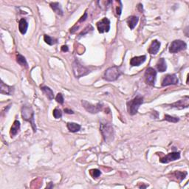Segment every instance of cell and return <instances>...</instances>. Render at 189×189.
<instances>
[{"instance_id": "1", "label": "cell", "mask_w": 189, "mask_h": 189, "mask_svg": "<svg viewBox=\"0 0 189 189\" xmlns=\"http://www.w3.org/2000/svg\"><path fill=\"white\" fill-rule=\"evenodd\" d=\"M22 116L24 120L30 122L33 132H36V126L34 122V112L30 106H23V107L22 108Z\"/></svg>"}, {"instance_id": "2", "label": "cell", "mask_w": 189, "mask_h": 189, "mask_svg": "<svg viewBox=\"0 0 189 189\" xmlns=\"http://www.w3.org/2000/svg\"><path fill=\"white\" fill-rule=\"evenodd\" d=\"M144 103V98L140 95H137L132 100L127 102V110L129 115H136L139 107Z\"/></svg>"}, {"instance_id": "3", "label": "cell", "mask_w": 189, "mask_h": 189, "mask_svg": "<svg viewBox=\"0 0 189 189\" xmlns=\"http://www.w3.org/2000/svg\"><path fill=\"white\" fill-rule=\"evenodd\" d=\"M100 132L106 142H111L114 139V130L112 125L109 123H101Z\"/></svg>"}, {"instance_id": "4", "label": "cell", "mask_w": 189, "mask_h": 189, "mask_svg": "<svg viewBox=\"0 0 189 189\" xmlns=\"http://www.w3.org/2000/svg\"><path fill=\"white\" fill-rule=\"evenodd\" d=\"M120 75L121 71L120 68L117 66H113V67L108 68L105 71L104 78L107 81H115L118 78V77H120Z\"/></svg>"}, {"instance_id": "5", "label": "cell", "mask_w": 189, "mask_h": 189, "mask_svg": "<svg viewBox=\"0 0 189 189\" xmlns=\"http://www.w3.org/2000/svg\"><path fill=\"white\" fill-rule=\"evenodd\" d=\"M73 73H74L75 76L76 78H80V77L86 76L88 73H89V69L87 67H84L77 59L75 60L74 62H73Z\"/></svg>"}, {"instance_id": "6", "label": "cell", "mask_w": 189, "mask_h": 189, "mask_svg": "<svg viewBox=\"0 0 189 189\" xmlns=\"http://www.w3.org/2000/svg\"><path fill=\"white\" fill-rule=\"evenodd\" d=\"M82 105H83L84 108L88 112L92 113V114H97L99 112L101 111L103 109V104L100 103H98L95 105L90 104V103L87 102V100H82L81 101Z\"/></svg>"}, {"instance_id": "7", "label": "cell", "mask_w": 189, "mask_h": 189, "mask_svg": "<svg viewBox=\"0 0 189 189\" xmlns=\"http://www.w3.org/2000/svg\"><path fill=\"white\" fill-rule=\"evenodd\" d=\"M187 45L185 41L182 40H175L172 41L169 47V52L171 53H177L179 51L184 50L186 49Z\"/></svg>"}, {"instance_id": "8", "label": "cell", "mask_w": 189, "mask_h": 189, "mask_svg": "<svg viewBox=\"0 0 189 189\" xmlns=\"http://www.w3.org/2000/svg\"><path fill=\"white\" fill-rule=\"evenodd\" d=\"M156 76H157V72L155 69L152 67H148L144 74L145 81H146V84L150 86L155 85Z\"/></svg>"}, {"instance_id": "9", "label": "cell", "mask_w": 189, "mask_h": 189, "mask_svg": "<svg viewBox=\"0 0 189 189\" xmlns=\"http://www.w3.org/2000/svg\"><path fill=\"white\" fill-rule=\"evenodd\" d=\"M97 27H98V32L100 33H107L109 31L110 29V22L107 18H104V19L99 21L97 23Z\"/></svg>"}, {"instance_id": "10", "label": "cell", "mask_w": 189, "mask_h": 189, "mask_svg": "<svg viewBox=\"0 0 189 189\" xmlns=\"http://www.w3.org/2000/svg\"><path fill=\"white\" fill-rule=\"evenodd\" d=\"M178 83V78L176 75L174 74H168L164 76L162 81L163 87H166L169 85H175Z\"/></svg>"}, {"instance_id": "11", "label": "cell", "mask_w": 189, "mask_h": 189, "mask_svg": "<svg viewBox=\"0 0 189 189\" xmlns=\"http://www.w3.org/2000/svg\"><path fill=\"white\" fill-rule=\"evenodd\" d=\"M179 158H180V153L179 152H171V153L168 154L167 155L160 158L159 162L162 163H168L171 162V161L177 160Z\"/></svg>"}, {"instance_id": "12", "label": "cell", "mask_w": 189, "mask_h": 189, "mask_svg": "<svg viewBox=\"0 0 189 189\" xmlns=\"http://www.w3.org/2000/svg\"><path fill=\"white\" fill-rule=\"evenodd\" d=\"M189 106V100L188 97H186V99H183V100H177V102L174 103V104H171L170 106L172 108H177L178 109H183L184 108L188 107Z\"/></svg>"}, {"instance_id": "13", "label": "cell", "mask_w": 189, "mask_h": 189, "mask_svg": "<svg viewBox=\"0 0 189 189\" xmlns=\"http://www.w3.org/2000/svg\"><path fill=\"white\" fill-rule=\"evenodd\" d=\"M159 47H160V42L157 41V40H154V41H152L151 45H150L148 51L150 54L155 55L159 51Z\"/></svg>"}, {"instance_id": "14", "label": "cell", "mask_w": 189, "mask_h": 189, "mask_svg": "<svg viewBox=\"0 0 189 189\" xmlns=\"http://www.w3.org/2000/svg\"><path fill=\"white\" fill-rule=\"evenodd\" d=\"M146 56H136L134 57L130 61V65L132 67H138L140 65H142L143 63L146 61Z\"/></svg>"}, {"instance_id": "15", "label": "cell", "mask_w": 189, "mask_h": 189, "mask_svg": "<svg viewBox=\"0 0 189 189\" xmlns=\"http://www.w3.org/2000/svg\"><path fill=\"white\" fill-rule=\"evenodd\" d=\"M14 87H10V86L7 85V84H4V82L1 81V93L2 94L8 95H12L14 94Z\"/></svg>"}, {"instance_id": "16", "label": "cell", "mask_w": 189, "mask_h": 189, "mask_svg": "<svg viewBox=\"0 0 189 189\" xmlns=\"http://www.w3.org/2000/svg\"><path fill=\"white\" fill-rule=\"evenodd\" d=\"M20 129V122L19 120H15L14 122V124L12 125L11 128H10V134L11 135V137L16 136Z\"/></svg>"}, {"instance_id": "17", "label": "cell", "mask_w": 189, "mask_h": 189, "mask_svg": "<svg viewBox=\"0 0 189 189\" xmlns=\"http://www.w3.org/2000/svg\"><path fill=\"white\" fill-rule=\"evenodd\" d=\"M187 173L186 172H181V171H174V173L171 174L172 179H175V180L182 182L186 177Z\"/></svg>"}, {"instance_id": "18", "label": "cell", "mask_w": 189, "mask_h": 189, "mask_svg": "<svg viewBox=\"0 0 189 189\" xmlns=\"http://www.w3.org/2000/svg\"><path fill=\"white\" fill-rule=\"evenodd\" d=\"M156 67H157V70L160 73H163L167 69V65H166V62L165 61L164 58H159L157 61V65H156Z\"/></svg>"}, {"instance_id": "19", "label": "cell", "mask_w": 189, "mask_h": 189, "mask_svg": "<svg viewBox=\"0 0 189 189\" xmlns=\"http://www.w3.org/2000/svg\"><path fill=\"white\" fill-rule=\"evenodd\" d=\"M138 21H139V19L137 16H130V17L128 18L127 21L126 22H127L128 26L129 27V28L131 29V30H133V29L135 27V26L137 25Z\"/></svg>"}, {"instance_id": "20", "label": "cell", "mask_w": 189, "mask_h": 189, "mask_svg": "<svg viewBox=\"0 0 189 189\" xmlns=\"http://www.w3.org/2000/svg\"><path fill=\"white\" fill-rule=\"evenodd\" d=\"M27 27H28V23H27L26 19H22L21 20H20L19 23V29L20 33H21L22 34L24 35L26 33Z\"/></svg>"}, {"instance_id": "21", "label": "cell", "mask_w": 189, "mask_h": 189, "mask_svg": "<svg viewBox=\"0 0 189 189\" xmlns=\"http://www.w3.org/2000/svg\"><path fill=\"white\" fill-rule=\"evenodd\" d=\"M41 89L44 93V94L49 98V100H53L54 98V94H53V92L50 88L48 87H45V86H42V87H41Z\"/></svg>"}, {"instance_id": "22", "label": "cell", "mask_w": 189, "mask_h": 189, "mask_svg": "<svg viewBox=\"0 0 189 189\" xmlns=\"http://www.w3.org/2000/svg\"><path fill=\"white\" fill-rule=\"evenodd\" d=\"M50 7L51 8L54 10V12L56 14H58L59 16L63 15V10H62L61 7V5L58 2H51L50 3Z\"/></svg>"}, {"instance_id": "23", "label": "cell", "mask_w": 189, "mask_h": 189, "mask_svg": "<svg viewBox=\"0 0 189 189\" xmlns=\"http://www.w3.org/2000/svg\"><path fill=\"white\" fill-rule=\"evenodd\" d=\"M16 61L22 67H25V68H27V67H28V65H27L26 59H25V57L22 56L20 53H18L17 56H16Z\"/></svg>"}, {"instance_id": "24", "label": "cell", "mask_w": 189, "mask_h": 189, "mask_svg": "<svg viewBox=\"0 0 189 189\" xmlns=\"http://www.w3.org/2000/svg\"><path fill=\"white\" fill-rule=\"evenodd\" d=\"M67 129H69V132H77L81 129V126L79 124H76V123H68L67 124Z\"/></svg>"}, {"instance_id": "25", "label": "cell", "mask_w": 189, "mask_h": 189, "mask_svg": "<svg viewBox=\"0 0 189 189\" xmlns=\"http://www.w3.org/2000/svg\"><path fill=\"white\" fill-rule=\"evenodd\" d=\"M44 39H45V41L46 43L49 45H53L57 43V39L50 37V36H47V35H45V36H44Z\"/></svg>"}, {"instance_id": "26", "label": "cell", "mask_w": 189, "mask_h": 189, "mask_svg": "<svg viewBox=\"0 0 189 189\" xmlns=\"http://www.w3.org/2000/svg\"><path fill=\"white\" fill-rule=\"evenodd\" d=\"M164 120H166L167 121H169V122H171V123H177L178 121L179 120V119L178 118V117H172V116H171V115H166L164 117Z\"/></svg>"}, {"instance_id": "27", "label": "cell", "mask_w": 189, "mask_h": 189, "mask_svg": "<svg viewBox=\"0 0 189 189\" xmlns=\"http://www.w3.org/2000/svg\"><path fill=\"white\" fill-rule=\"evenodd\" d=\"M89 173H90V175L93 178H98L100 177V175L101 174V172L98 169H92L90 170V171H89Z\"/></svg>"}, {"instance_id": "28", "label": "cell", "mask_w": 189, "mask_h": 189, "mask_svg": "<svg viewBox=\"0 0 189 189\" xmlns=\"http://www.w3.org/2000/svg\"><path fill=\"white\" fill-rule=\"evenodd\" d=\"M53 116L56 119H59L62 117V112L61 110L58 109H55L53 110Z\"/></svg>"}, {"instance_id": "29", "label": "cell", "mask_w": 189, "mask_h": 189, "mask_svg": "<svg viewBox=\"0 0 189 189\" xmlns=\"http://www.w3.org/2000/svg\"><path fill=\"white\" fill-rule=\"evenodd\" d=\"M56 100L57 102L59 103V104H63L64 101H65V100H64L63 95H62L61 93H58V94L57 95Z\"/></svg>"}, {"instance_id": "30", "label": "cell", "mask_w": 189, "mask_h": 189, "mask_svg": "<svg viewBox=\"0 0 189 189\" xmlns=\"http://www.w3.org/2000/svg\"><path fill=\"white\" fill-rule=\"evenodd\" d=\"M92 27L91 25H89V26H88L87 27H86L85 29H84V32L83 31H82L81 33V34H80V36H84V35H85L86 33H87L88 32H89V28H92Z\"/></svg>"}, {"instance_id": "31", "label": "cell", "mask_w": 189, "mask_h": 189, "mask_svg": "<svg viewBox=\"0 0 189 189\" xmlns=\"http://www.w3.org/2000/svg\"><path fill=\"white\" fill-rule=\"evenodd\" d=\"M122 3H121V2H120V5L119 6H117V8H116V12H117V14L118 16H120L121 14V10H122Z\"/></svg>"}, {"instance_id": "32", "label": "cell", "mask_w": 189, "mask_h": 189, "mask_svg": "<svg viewBox=\"0 0 189 189\" xmlns=\"http://www.w3.org/2000/svg\"><path fill=\"white\" fill-rule=\"evenodd\" d=\"M87 19V13L86 12L85 14H84V16H81V19H79V21H78V23L82 22H84Z\"/></svg>"}, {"instance_id": "33", "label": "cell", "mask_w": 189, "mask_h": 189, "mask_svg": "<svg viewBox=\"0 0 189 189\" xmlns=\"http://www.w3.org/2000/svg\"><path fill=\"white\" fill-rule=\"evenodd\" d=\"M61 50L63 51V52H67V51L69 50L68 48V46L67 45H63L61 47Z\"/></svg>"}, {"instance_id": "34", "label": "cell", "mask_w": 189, "mask_h": 189, "mask_svg": "<svg viewBox=\"0 0 189 189\" xmlns=\"http://www.w3.org/2000/svg\"><path fill=\"white\" fill-rule=\"evenodd\" d=\"M64 111H65V112L67 113V114H73V113H74V112H73V110L69 109H67V108L64 109Z\"/></svg>"}]
</instances>
